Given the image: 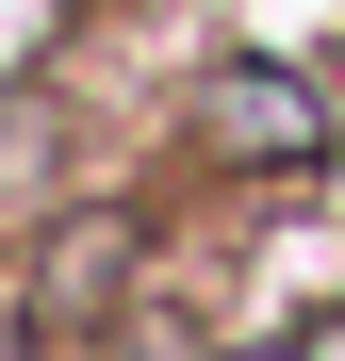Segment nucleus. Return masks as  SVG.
Returning a JSON list of instances; mask_svg holds the SVG:
<instances>
[{"label":"nucleus","instance_id":"nucleus-1","mask_svg":"<svg viewBox=\"0 0 345 361\" xmlns=\"http://www.w3.org/2000/svg\"><path fill=\"white\" fill-rule=\"evenodd\" d=\"M214 132L247 148V164H296V148H313V99L279 82V66H230V82H214Z\"/></svg>","mask_w":345,"mask_h":361},{"label":"nucleus","instance_id":"nucleus-2","mask_svg":"<svg viewBox=\"0 0 345 361\" xmlns=\"http://www.w3.org/2000/svg\"><path fill=\"white\" fill-rule=\"evenodd\" d=\"M49 49V0H0V66H33Z\"/></svg>","mask_w":345,"mask_h":361},{"label":"nucleus","instance_id":"nucleus-3","mask_svg":"<svg viewBox=\"0 0 345 361\" xmlns=\"http://www.w3.org/2000/svg\"><path fill=\"white\" fill-rule=\"evenodd\" d=\"M313 361H345V329H313Z\"/></svg>","mask_w":345,"mask_h":361}]
</instances>
